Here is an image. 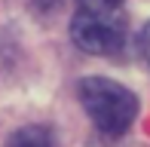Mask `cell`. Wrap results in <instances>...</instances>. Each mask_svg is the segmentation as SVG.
Returning a JSON list of instances; mask_svg holds the SVG:
<instances>
[{"mask_svg":"<svg viewBox=\"0 0 150 147\" xmlns=\"http://www.w3.org/2000/svg\"><path fill=\"white\" fill-rule=\"evenodd\" d=\"M80 101L104 135H122L138 117V98L107 77H86L80 83Z\"/></svg>","mask_w":150,"mask_h":147,"instance_id":"1","label":"cell"},{"mask_svg":"<svg viewBox=\"0 0 150 147\" xmlns=\"http://www.w3.org/2000/svg\"><path fill=\"white\" fill-rule=\"evenodd\" d=\"M71 37L89 55H117L126 46V16L122 9H86L77 6Z\"/></svg>","mask_w":150,"mask_h":147,"instance_id":"2","label":"cell"},{"mask_svg":"<svg viewBox=\"0 0 150 147\" xmlns=\"http://www.w3.org/2000/svg\"><path fill=\"white\" fill-rule=\"evenodd\" d=\"M6 147H58V144H55L52 129H46V126H25V129L9 135Z\"/></svg>","mask_w":150,"mask_h":147,"instance_id":"3","label":"cell"},{"mask_svg":"<svg viewBox=\"0 0 150 147\" xmlns=\"http://www.w3.org/2000/svg\"><path fill=\"white\" fill-rule=\"evenodd\" d=\"M77 6H86V9H122V0H77Z\"/></svg>","mask_w":150,"mask_h":147,"instance_id":"4","label":"cell"},{"mask_svg":"<svg viewBox=\"0 0 150 147\" xmlns=\"http://www.w3.org/2000/svg\"><path fill=\"white\" fill-rule=\"evenodd\" d=\"M141 55H144V61L150 68V22L144 25V31H141Z\"/></svg>","mask_w":150,"mask_h":147,"instance_id":"5","label":"cell"}]
</instances>
